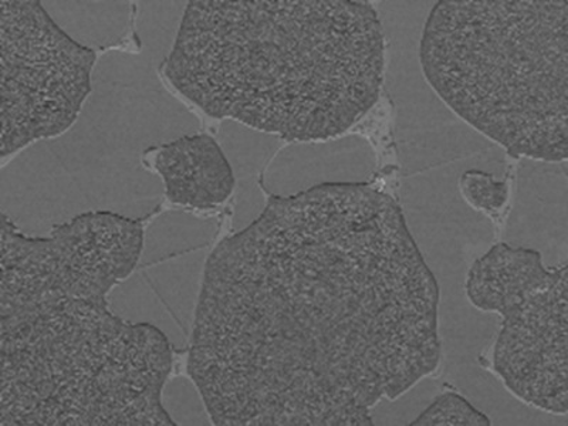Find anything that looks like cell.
Wrapping results in <instances>:
<instances>
[{"instance_id":"obj_1","label":"cell","mask_w":568,"mask_h":426,"mask_svg":"<svg viewBox=\"0 0 568 426\" xmlns=\"http://www.w3.org/2000/svg\"><path fill=\"white\" fill-rule=\"evenodd\" d=\"M439 287L362 182L272 196L207 261L187 373L213 425L369 426L439 367Z\"/></svg>"},{"instance_id":"obj_2","label":"cell","mask_w":568,"mask_h":426,"mask_svg":"<svg viewBox=\"0 0 568 426\" xmlns=\"http://www.w3.org/2000/svg\"><path fill=\"white\" fill-rule=\"evenodd\" d=\"M164 65L172 88L213 119L327 141L377 103L384 30L369 2H187Z\"/></svg>"},{"instance_id":"obj_3","label":"cell","mask_w":568,"mask_h":426,"mask_svg":"<svg viewBox=\"0 0 568 426\" xmlns=\"http://www.w3.org/2000/svg\"><path fill=\"white\" fill-rule=\"evenodd\" d=\"M161 63L140 52L98 59L93 90L63 134L33 142L0 172V206L22 233L48 235L89 213L145 222L165 197L144 155L201 121L162 84Z\"/></svg>"},{"instance_id":"obj_4","label":"cell","mask_w":568,"mask_h":426,"mask_svg":"<svg viewBox=\"0 0 568 426\" xmlns=\"http://www.w3.org/2000/svg\"><path fill=\"white\" fill-rule=\"evenodd\" d=\"M425 80L516 159L568 155V2H438L419 44Z\"/></svg>"},{"instance_id":"obj_5","label":"cell","mask_w":568,"mask_h":426,"mask_svg":"<svg viewBox=\"0 0 568 426\" xmlns=\"http://www.w3.org/2000/svg\"><path fill=\"white\" fill-rule=\"evenodd\" d=\"M2 318L0 426H169V338L109 302L59 298Z\"/></svg>"},{"instance_id":"obj_6","label":"cell","mask_w":568,"mask_h":426,"mask_svg":"<svg viewBox=\"0 0 568 426\" xmlns=\"http://www.w3.org/2000/svg\"><path fill=\"white\" fill-rule=\"evenodd\" d=\"M0 156L63 134L93 90L98 53L70 39L42 2L0 3Z\"/></svg>"},{"instance_id":"obj_7","label":"cell","mask_w":568,"mask_h":426,"mask_svg":"<svg viewBox=\"0 0 568 426\" xmlns=\"http://www.w3.org/2000/svg\"><path fill=\"white\" fill-rule=\"evenodd\" d=\"M144 225L113 213H89L30 236L2 216L0 316L59 298L109 302L134 271Z\"/></svg>"},{"instance_id":"obj_8","label":"cell","mask_w":568,"mask_h":426,"mask_svg":"<svg viewBox=\"0 0 568 426\" xmlns=\"http://www.w3.org/2000/svg\"><path fill=\"white\" fill-rule=\"evenodd\" d=\"M217 231L215 217L161 213L144 230L134 271L109 294L111 311L160 329L175 353L187 352Z\"/></svg>"},{"instance_id":"obj_9","label":"cell","mask_w":568,"mask_h":426,"mask_svg":"<svg viewBox=\"0 0 568 426\" xmlns=\"http://www.w3.org/2000/svg\"><path fill=\"white\" fill-rule=\"evenodd\" d=\"M567 265L500 313L494 372L509 393L537 409L568 413Z\"/></svg>"},{"instance_id":"obj_10","label":"cell","mask_w":568,"mask_h":426,"mask_svg":"<svg viewBox=\"0 0 568 426\" xmlns=\"http://www.w3.org/2000/svg\"><path fill=\"white\" fill-rule=\"evenodd\" d=\"M155 172L172 204L210 210L230 200L236 178L220 142L210 134H191L161 146Z\"/></svg>"},{"instance_id":"obj_11","label":"cell","mask_w":568,"mask_h":426,"mask_svg":"<svg viewBox=\"0 0 568 426\" xmlns=\"http://www.w3.org/2000/svg\"><path fill=\"white\" fill-rule=\"evenodd\" d=\"M555 267H547L535 248L497 243L471 265L466 297L481 312L500 314L549 281Z\"/></svg>"},{"instance_id":"obj_12","label":"cell","mask_w":568,"mask_h":426,"mask_svg":"<svg viewBox=\"0 0 568 426\" xmlns=\"http://www.w3.org/2000/svg\"><path fill=\"white\" fill-rule=\"evenodd\" d=\"M53 22L85 49L115 48L129 34L135 9L130 2H42Z\"/></svg>"},{"instance_id":"obj_13","label":"cell","mask_w":568,"mask_h":426,"mask_svg":"<svg viewBox=\"0 0 568 426\" xmlns=\"http://www.w3.org/2000/svg\"><path fill=\"white\" fill-rule=\"evenodd\" d=\"M134 30L140 52L165 64L174 49L186 2H140L135 4Z\"/></svg>"},{"instance_id":"obj_14","label":"cell","mask_w":568,"mask_h":426,"mask_svg":"<svg viewBox=\"0 0 568 426\" xmlns=\"http://www.w3.org/2000/svg\"><path fill=\"white\" fill-rule=\"evenodd\" d=\"M277 136L253 130L233 120H223L220 126V145L235 174L236 182L255 174L272 154Z\"/></svg>"},{"instance_id":"obj_15","label":"cell","mask_w":568,"mask_h":426,"mask_svg":"<svg viewBox=\"0 0 568 426\" xmlns=\"http://www.w3.org/2000/svg\"><path fill=\"white\" fill-rule=\"evenodd\" d=\"M161 405L174 425H213L204 395L191 377L178 375L166 379Z\"/></svg>"},{"instance_id":"obj_16","label":"cell","mask_w":568,"mask_h":426,"mask_svg":"<svg viewBox=\"0 0 568 426\" xmlns=\"http://www.w3.org/2000/svg\"><path fill=\"white\" fill-rule=\"evenodd\" d=\"M490 419L456 393L438 395L410 425L414 426H489Z\"/></svg>"},{"instance_id":"obj_17","label":"cell","mask_w":568,"mask_h":426,"mask_svg":"<svg viewBox=\"0 0 568 426\" xmlns=\"http://www.w3.org/2000/svg\"><path fill=\"white\" fill-rule=\"evenodd\" d=\"M460 191L466 202L476 210L497 213L509 200L506 181L496 180L489 172L468 170L460 176Z\"/></svg>"}]
</instances>
